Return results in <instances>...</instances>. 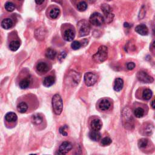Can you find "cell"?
Instances as JSON below:
<instances>
[{
	"instance_id": "6da1fadb",
	"label": "cell",
	"mask_w": 155,
	"mask_h": 155,
	"mask_svg": "<svg viewBox=\"0 0 155 155\" xmlns=\"http://www.w3.org/2000/svg\"><path fill=\"white\" fill-rule=\"evenodd\" d=\"M108 57V49L104 46L99 47L98 52L93 56V60L96 63L104 62Z\"/></svg>"
},
{
	"instance_id": "7a4b0ae2",
	"label": "cell",
	"mask_w": 155,
	"mask_h": 155,
	"mask_svg": "<svg viewBox=\"0 0 155 155\" xmlns=\"http://www.w3.org/2000/svg\"><path fill=\"white\" fill-rule=\"evenodd\" d=\"M52 107L54 113L57 115H59L63 112V99L58 94L55 95L52 99Z\"/></svg>"
},
{
	"instance_id": "3957f363",
	"label": "cell",
	"mask_w": 155,
	"mask_h": 155,
	"mask_svg": "<svg viewBox=\"0 0 155 155\" xmlns=\"http://www.w3.org/2000/svg\"><path fill=\"white\" fill-rule=\"evenodd\" d=\"M123 119L125 128H127V127H130V128L131 127H133L134 120L133 119L131 113H130L129 108H126L123 110Z\"/></svg>"
},
{
	"instance_id": "277c9868",
	"label": "cell",
	"mask_w": 155,
	"mask_h": 155,
	"mask_svg": "<svg viewBox=\"0 0 155 155\" xmlns=\"http://www.w3.org/2000/svg\"><path fill=\"white\" fill-rule=\"evenodd\" d=\"M78 27L79 29V34L80 36H85L89 34L90 31V27L87 22L85 20L79 22Z\"/></svg>"
},
{
	"instance_id": "5b68a950",
	"label": "cell",
	"mask_w": 155,
	"mask_h": 155,
	"mask_svg": "<svg viewBox=\"0 0 155 155\" xmlns=\"http://www.w3.org/2000/svg\"><path fill=\"white\" fill-rule=\"evenodd\" d=\"M101 9L104 14V21L106 20L107 23H110L113 21L114 15L112 13V9L109 5L104 4L102 5Z\"/></svg>"
},
{
	"instance_id": "8992f818",
	"label": "cell",
	"mask_w": 155,
	"mask_h": 155,
	"mask_svg": "<svg viewBox=\"0 0 155 155\" xmlns=\"http://www.w3.org/2000/svg\"><path fill=\"white\" fill-rule=\"evenodd\" d=\"M90 22L93 26H100L104 23V18L101 13L95 12L90 16Z\"/></svg>"
},
{
	"instance_id": "52a82bcc",
	"label": "cell",
	"mask_w": 155,
	"mask_h": 155,
	"mask_svg": "<svg viewBox=\"0 0 155 155\" xmlns=\"http://www.w3.org/2000/svg\"><path fill=\"white\" fill-rule=\"evenodd\" d=\"M98 76L97 75L92 72L86 73L84 75V82L88 87L93 86L97 82Z\"/></svg>"
},
{
	"instance_id": "ba28073f",
	"label": "cell",
	"mask_w": 155,
	"mask_h": 155,
	"mask_svg": "<svg viewBox=\"0 0 155 155\" xmlns=\"http://www.w3.org/2000/svg\"><path fill=\"white\" fill-rule=\"evenodd\" d=\"M137 78L140 82L143 83H152L154 81L153 78L144 71H140L137 73Z\"/></svg>"
},
{
	"instance_id": "9c48e42d",
	"label": "cell",
	"mask_w": 155,
	"mask_h": 155,
	"mask_svg": "<svg viewBox=\"0 0 155 155\" xmlns=\"http://www.w3.org/2000/svg\"><path fill=\"white\" fill-rule=\"evenodd\" d=\"M71 148H72V145L70 142L68 141L63 142L59 146L58 154H64L67 153L71 150Z\"/></svg>"
},
{
	"instance_id": "30bf717a",
	"label": "cell",
	"mask_w": 155,
	"mask_h": 155,
	"mask_svg": "<svg viewBox=\"0 0 155 155\" xmlns=\"http://www.w3.org/2000/svg\"><path fill=\"white\" fill-rule=\"evenodd\" d=\"M68 79L70 80V83L73 86L75 84V86H76L78 84V83L80 81V75L78 73L75 72V71H71L69 75Z\"/></svg>"
},
{
	"instance_id": "8fae6325",
	"label": "cell",
	"mask_w": 155,
	"mask_h": 155,
	"mask_svg": "<svg viewBox=\"0 0 155 155\" xmlns=\"http://www.w3.org/2000/svg\"><path fill=\"white\" fill-rule=\"evenodd\" d=\"M49 66L46 63L40 62L36 65V70L40 73H46L49 70Z\"/></svg>"
},
{
	"instance_id": "7c38bea8",
	"label": "cell",
	"mask_w": 155,
	"mask_h": 155,
	"mask_svg": "<svg viewBox=\"0 0 155 155\" xmlns=\"http://www.w3.org/2000/svg\"><path fill=\"white\" fill-rule=\"evenodd\" d=\"M111 107V103L107 99H102L99 103V108L102 111H106Z\"/></svg>"
},
{
	"instance_id": "4fadbf2b",
	"label": "cell",
	"mask_w": 155,
	"mask_h": 155,
	"mask_svg": "<svg viewBox=\"0 0 155 155\" xmlns=\"http://www.w3.org/2000/svg\"><path fill=\"white\" fill-rule=\"evenodd\" d=\"M102 122L99 119H94L90 123V126L91 128L93 130L95 131H99L101 128H102Z\"/></svg>"
},
{
	"instance_id": "5bb4252c",
	"label": "cell",
	"mask_w": 155,
	"mask_h": 155,
	"mask_svg": "<svg viewBox=\"0 0 155 155\" xmlns=\"http://www.w3.org/2000/svg\"><path fill=\"white\" fill-rule=\"evenodd\" d=\"M75 36V31L72 29H67L64 33V38L65 41H73Z\"/></svg>"
},
{
	"instance_id": "9a60e30c",
	"label": "cell",
	"mask_w": 155,
	"mask_h": 155,
	"mask_svg": "<svg viewBox=\"0 0 155 155\" xmlns=\"http://www.w3.org/2000/svg\"><path fill=\"white\" fill-rule=\"evenodd\" d=\"M135 31L141 35L145 36L148 34V29L147 27L144 24H140L136 27Z\"/></svg>"
},
{
	"instance_id": "2e32d148",
	"label": "cell",
	"mask_w": 155,
	"mask_h": 155,
	"mask_svg": "<svg viewBox=\"0 0 155 155\" xmlns=\"http://www.w3.org/2000/svg\"><path fill=\"white\" fill-rule=\"evenodd\" d=\"M124 86V81L121 78H116L114 82L113 88L116 92H120Z\"/></svg>"
},
{
	"instance_id": "e0dca14e",
	"label": "cell",
	"mask_w": 155,
	"mask_h": 155,
	"mask_svg": "<svg viewBox=\"0 0 155 155\" xmlns=\"http://www.w3.org/2000/svg\"><path fill=\"white\" fill-rule=\"evenodd\" d=\"M17 115L13 112H9L5 116V119L7 122H8V123H15V122L17 121Z\"/></svg>"
},
{
	"instance_id": "ac0fdd59",
	"label": "cell",
	"mask_w": 155,
	"mask_h": 155,
	"mask_svg": "<svg viewBox=\"0 0 155 155\" xmlns=\"http://www.w3.org/2000/svg\"><path fill=\"white\" fill-rule=\"evenodd\" d=\"M55 82V78L54 76H48L44 78L43 81V85L45 87H49L53 86Z\"/></svg>"
},
{
	"instance_id": "d6986e66",
	"label": "cell",
	"mask_w": 155,
	"mask_h": 155,
	"mask_svg": "<svg viewBox=\"0 0 155 155\" xmlns=\"http://www.w3.org/2000/svg\"><path fill=\"white\" fill-rule=\"evenodd\" d=\"M101 133H99V131H95L93 130L90 132L89 133V137L90 140L93 141H99L101 140Z\"/></svg>"
},
{
	"instance_id": "ffe728a7",
	"label": "cell",
	"mask_w": 155,
	"mask_h": 155,
	"mask_svg": "<svg viewBox=\"0 0 155 155\" xmlns=\"http://www.w3.org/2000/svg\"><path fill=\"white\" fill-rule=\"evenodd\" d=\"M13 21L10 18H5L4 19L1 23V26L4 29H10L12 28L13 26Z\"/></svg>"
},
{
	"instance_id": "44dd1931",
	"label": "cell",
	"mask_w": 155,
	"mask_h": 155,
	"mask_svg": "<svg viewBox=\"0 0 155 155\" xmlns=\"http://www.w3.org/2000/svg\"><path fill=\"white\" fill-rule=\"evenodd\" d=\"M35 37L38 40H42L45 37V30L43 28H38L35 31Z\"/></svg>"
},
{
	"instance_id": "7402d4cb",
	"label": "cell",
	"mask_w": 155,
	"mask_h": 155,
	"mask_svg": "<svg viewBox=\"0 0 155 155\" xmlns=\"http://www.w3.org/2000/svg\"><path fill=\"white\" fill-rule=\"evenodd\" d=\"M46 57L48 59H53L57 55V52L52 48H49L46 51Z\"/></svg>"
},
{
	"instance_id": "603a6c76",
	"label": "cell",
	"mask_w": 155,
	"mask_h": 155,
	"mask_svg": "<svg viewBox=\"0 0 155 155\" xmlns=\"http://www.w3.org/2000/svg\"><path fill=\"white\" fill-rule=\"evenodd\" d=\"M17 110L20 113H24L28 110V106H27V104L25 102H21L18 105Z\"/></svg>"
},
{
	"instance_id": "cb8c5ba5",
	"label": "cell",
	"mask_w": 155,
	"mask_h": 155,
	"mask_svg": "<svg viewBox=\"0 0 155 155\" xmlns=\"http://www.w3.org/2000/svg\"><path fill=\"white\" fill-rule=\"evenodd\" d=\"M153 95L152 91L148 88H146L142 92V98L144 100H150Z\"/></svg>"
},
{
	"instance_id": "d4e9b609",
	"label": "cell",
	"mask_w": 155,
	"mask_h": 155,
	"mask_svg": "<svg viewBox=\"0 0 155 155\" xmlns=\"http://www.w3.org/2000/svg\"><path fill=\"white\" fill-rule=\"evenodd\" d=\"M30 84V80L29 78H24L20 82V87L21 89H26L28 88Z\"/></svg>"
},
{
	"instance_id": "484cf974",
	"label": "cell",
	"mask_w": 155,
	"mask_h": 155,
	"mask_svg": "<svg viewBox=\"0 0 155 155\" xmlns=\"http://www.w3.org/2000/svg\"><path fill=\"white\" fill-rule=\"evenodd\" d=\"M32 123L35 125L40 124L42 122V116L39 114H35L32 116Z\"/></svg>"
},
{
	"instance_id": "4316f807",
	"label": "cell",
	"mask_w": 155,
	"mask_h": 155,
	"mask_svg": "<svg viewBox=\"0 0 155 155\" xmlns=\"http://www.w3.org/2000/svg\"><path fill=\"white\" fill-rule=\"evenodd\" d=\"M20 47V42L18 41H12L9 44V49L10 51L15 52Z\"/></svg>"
},
{
	"instance_id": "83f0119b",
	"label": "cell",
	"mask_w": 155,
	"mask_h": 155,
	"mask_svg": "<svg viewBox=\"0 0 155 155\" xmlns=\"http://www.w3.org/2000/svg\"><path fill=\"white\" fill-rule=\"evenodd\" d=\"M153 125L151 124H147L144 129V134L146 135H150L153 133Z\"/></svg>"
},
{
	"instance_id": "f1b7e54d",
	"label": "cell",
	"mask_w": 155,
	"mask_h": 155,
	"mask_svg": "<svg viewBox=\"0 0 155 155\" xmlns=\"http://www.w3.org/2000/svg\"><path fill=\"white\" fill-rule=\"evenodd\" d=\"M145 112L143 108H141V107H138L136 108L135 110H134V115L136 116V118H142L144 115Z\"/></svg>"
},
{
	"instance_id": "f546056e",
	"label": "cell",
	"mask_w": 155,
	"mask_h": 155,
	"mask_svg": "<svg viewBox=\"0 0 155 155\" xmlns=\"http://www.w3.org/2000/svg\"><path fill=\"white\" fill-rule=\"evenodd\" d=\"M60 14V10L58 8H53L50 12V16L52 19H56Z\"/></svg>"
},
{
	"instance_id": "4dcf8cb0",
	"label": "cell",
	"mask_w": 155,
	"mask_h": 155,
	"mask_svg": "<svg viewBox=\"0 0 155 155\" xmlns=\"http://www.w3.org/2000/svg\"><path fill=\"white\" fill-rule=\"evenodd\" d=\"M148 144V140L146 138H142L138 141V146L140 148H146Z\"/></svg>"
},
{
	"instance_id": "1f68e13d",
	"label": "cell",
	"mask_w": 155,
	"mask_h": 155,
	"mask_svg": "<svg viewBox=\"0 0 155 155\" xmlns=\"http://www.w3.org/2000/svg\"><path fill=\"white\" fill-rule=\"evenodd\" d=\"M5 9L8 12H13L15 9V5L12 2H7L5 4Z\"/></svg>"
},
{
	"instance_id": "d6a6232c",
	"label": "cell",
	"mask_w": 155,
	"mask_h": 155,
	"mask_svg": "<svg viewBox=\"0 0 155 155\" xmlns=\"http://www.w3.org/2000/svg\"><path fill=\"white\" fill-rule=\"evenodd\" d=\"M77 9L80 12H84L87 9V4L84 1H81L77 5Z\"/></svg>"
},
{
	"instance_id": "836d02e7",
	"label": "cell",
	"mask_w": 155,
	"mask_h": 155,
	"mask_svg": "<svg viewBox=\"0 0 155 155\" xmlns=\"http://www.w3.org/2000/svg\"><path fill=\"white\" fill-rule=\"evenodd\" d=\"M112 142V140L109 137H105L101 140V144L103 146H109Z\"/></svg>"
},
{
	"instance_id": "e575fe53",
	"label": "cell",
	"mask_w": 155,
	"mask_h": 155,
	"mask_svg": "<svg viewBox=\"0 0 155 155\" xmlns=\"http://www.w3.org/2000/svg\"><path fill=\"white\" fill-rule=\"evenodd\" d=\"M67 129H68V127L67 125H64V126L61 127L59 128V133L62 135H63L64 136H67L68 135V133L66 130H67Z\"/></svg>"
},
{
	"instance_id": "d590c367",
	"label": "cell",
	"mask_w": 155,
	"mask_h": 155,
	"mask_svg": "<svg viewBox=\"0 0 155 155\" xmlns=\"http://www.w3.org/2000/svg\"><path fill=\"white\" fill-rule=\"evenodd\" d=\"M81 47V43L79 41H73L72 42V44H71V47L72 48V49L75 50V51H76V50L79 49Z\"/></svg>"
},
{
	"instance_id": "8d00e7d4",
	"label": "cell",
	"mask_w": 155,
	"mask_h": 155,
	"mask_svg": "<svg viewBox=\"0 0 155 155\" xmlns=\"http://www.w3.org/2000/svg\"><path fill=\"white\" fill-rule=\"evenodd\" d=\"M146 9H145L144 6H142L140 10V12L139 13V18L142 19L144 17L145 15H146Z\"/></svg>"
},
{
	"instance_id": "74e56055",
	"label": "cell",
	"mask_w": 155,
	"mask_h": 155,
	"mask_svg": "<svg viewBox=\"0 0 155 155\" xmlns=\"http://www.w3.org/2000/svg\"><path fill=\"white\" fill-rule=\"evenodd\" d=\"M66 56H67V53L65 52H62L61 53L58 57V60L59 61V62H62L63 61L65 58Z\"/></svg>"
},
{
	"instance_id": "f35d334b",
	"label": "cell",
	"mask_w": 155,
	"mask_h": 155,
	"mask_svg": "<svg viewBox=\"0 0 155 155\" xmlns=\"http://www.w3.org/2000/svg\"><path fill=\"white\" fill-rule=\"evenodd\" d=\"M135 64L134 63H133V62H130V63H127V69H128L129 70H133L135 67Z\"/></svg>"
},
{
	"instance_id": "ab89813d",
	"label": "cell",
	"mask_w": 155,
	"mask_h": 155,
	"mask_svg": "<svg viewBox=\"0 0 155 155\" xmlns=\"http://www.w3.org/2000/svg\"><path fill=\"white\" fill-rule=\"evenodd\" d=\"M44 1V0H35V2L38 5H40V4H42Z\"/></svg>"
},
{
	"instance_id": "60d3db41",
	"label": "cell",
	"mask_w": 155,
	"mask_h": 155,
	"mask_svg": "<svg viewBox=\"0 0 155 155\" xmlns=\"http://www.w3.org/2000/svg\"><path fill=\"white\" fill-rule=\"evenodd\" d=\"M124 26L126 28H129V27H130V26H131L130 24H129L128 23H125L124 24Z\"/></svg>"
},
{
	"instance_id": "b9f144b4",
	"label": "cell",
	"mask_w": 155,
	"mask_h": 155,
	"mask_svg": "<svg viewBox=\"0 0 155 155\" xmlns=\"http://www.w3.org/2000/svg\"><path fill=\"white\" fill-rule=\"evenodd\" d=\"M154 100H153L152 101V104H151V105H152V108H154Z\"/></svg>"
},
{
	"instance_id": "7bdbcfd3",
	"label": "cell",
	"mask_w": 155,
	"mask_h": 155,
	"mask_svg": "<svg viewBox=\"0 0 155 155\" xmlns=\"http://www.w3.org/2000/svg\"><path fill=\"white\" fill-rule=\"evenodd\" d=\"M107 1H111V0H107Z\"/></svg>"
}]
</instances>
